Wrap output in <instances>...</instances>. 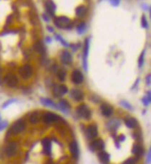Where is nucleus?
I'll list each match as a JSON object with an SVG mask.
<instances>
[{"label":"nucleus","mask_w":151,"mask_h":164,"mask_svg":"<svg viewBox=\"0 0 151 164\" xmlns=\"http://www.w3.org/2000/svg\"><path fill=\"white\" fill-rule=\"evenodd\" d=\"M54 25L60 29H68L71 26V20L67 17H58L54 19Z\"/></svg>","instance_id":"1"},{"label":"nucleus","mask_w":151,"mask_h":164,"mask_svg":"<svg viewBox=\"0 0 151 164\" xmlns=\"http://www.w3.org/2000/svg\"><path fill=\"white\" fill-rule=\"evenodd\" d=\"M25 126H26V125H25V122H24V121H22V120H18L17 122H15V123L13 124V126H11L10 131H11L13 134L17 135V134H19V133L22 132V131L25 129Z\"/></svg>","instance_id":"2"},{"label":"nucleus","mask_w":151,"mask_h":164,"mask_svg":"<svg viewBox=\"0 0 151 164\" xmlns=\"http://www.w3.org/2000/svg\"><path fill=\"white\" fill-rule=\"evenodd\" d=\"M77 113L80 117H82V118H85V119H88V118H90V111L88 108V106H86L85 104L79 105L77 108Z\"/></svg>","instance_id":"3"},{"label":"nucleus","mask_w":151,"mask_h":164,"mask_svg":"<svg viewBox=\"0 0 151 164\" xmlns=\"http://www.w3.org/2000/svg\"><path fill=\"white\" fill-rule=\"evenodd\" d=\"M19 75L22 79H29L32 75V67L30 65H25L19 69Z\"/></svg>","instance_id":"4"},{"label":"nucleus","mask_w":151,"mask_h":164,"mask_svg":"<svg viewBox=\"0 0 151 164\" xmlns=\"http://www.w3.org/2000/svg\"><path fill=\"white\" fill-rule=\"evenodd\" d=\"M42 121L46 124H51L54 122H56L59 120V116L57 114H54L53 112H46L41 116Z\"/></svg>","instance_id":"5"},{"label":"nucleus","mask_w":151,"mask_h":164,"mask_svg":"<svg viewBox=\"0 0 151 164\" xmlns=\"http://www.w3.org/2000/svg\"><path fill=\"white\" fill-rule=\"evenodd\" d=\"M5 82L6 84L10 87V88H15L17 85H18V78L15 76V75H11V74H8L6 76L5 78Z\"/></svg>","instance_id":"6"},{"label":"nucleus","mask_w":151,"mask_h":164,"mask_svg":"<svg viewBox=\"0 0 151 164\" xmlns=\"http://www.w3.org/2000/svg\"><path fill=\"white\" fill-rule=\"evenodd\" d=\"M17 149H18L17 144H16L15 142H10V143L8 144V146L6 147V149H5L6 154H7L8 157H12V156H14V155L16 154Z\"/></svg>","instance_id":"7"},{"label":"nucleus","mask_w":151,"mask_h":164,"mask_svg":"<svg viewBox=\"0 0 151 164\" xmlns=\"http://www.w3.org/2000/svg\"><path fill=\"white\" fill-rule=\"evenodd\" d=\"M86 135H87L88 138L92 139L98 136V128L96 126H89L87 130H86Z\"/></svg>","instance_id":"8"},{"label":"nucleus","mask_w":151,"mask_h":164,"mask_svg":"<svg viewBox=\"0 0 151 164\" xmlns=\"http://www.w3.org/2000/svg\"><path fill=\"white\" fill-rule=\"evenodd\" d=\"M89 48H90V39H87L85 41V47H84V55H83V65L84 68L87 70V58L89 55Z\"/></svg>","instance_id":"9"},{"label":"nucleus","mask_w":151,"mask_h":164,"mask_svg":"<svg viewBox=\"0 0 151 164\" xmlns=\"http://www.w3.org/2000/svg\"><path fill=\"white\" fill-rule=\"evenodd\" d=\"M83 79H84L83 75L79 70H74L72 73V81L75 84H80L83 81Z\"/></svg>","instance_id":"10"},{"label":"nucleus","mask_w":151,"mask_h":164,"mask_svg":"<svg viewBox=\"0 0 151 164\" xmlns=\"http://www.w3.org/2000/svg\"><path fill=\"white\" fill-rule=\"evenodd\" d=\"M70 95H71V97H72L75 101H77V102H80V101H82L83 98H84L83 92H82L80 89H72Z\"/></svg>","instance_id":"11"},{"label":"nucleus","mask_w":151,"mask_h":164,"mask_svg":"<svg viewBox=\"0 0 151 164\" xmlns=\"http://www.w3.org/2000/svg\"><path fill=\"white\" fill-rule=\"evenodd\" d=\"M67 91H68L67 87L64 86V85H59V86H56V87L54 88V94H55L57 97H60V96L64 95Z\"/></svg>","instance_id":"12"},{"label":"nucleus","mask_w":151,"mask_h":164,"mask_svg":"<svg viewBox=\"0 0 151 164\" xmlns=\"http://www.w3.org/2000/svg\"><path fill=\"white\" fill-rule=\"evenodd\" d=\"M100 109H101V112L104 116L109 117L113 113V108L112 106H110L109 104H102Z\"/></svg>","instance_id":"13"},{"label":"nucleus","mask_w":151,"mask_h":164,"mask_svg":"<svg viewBox=\"0 0 151 164\" xmlns=\"http://www.w3.org/2000/svg\"><path fill=\"white\" fill-rule=\"evenodd\" d=\"M61 61H62V63L64 64V65H69V64H71V62H72V56H71L70 53L67 52V51L63 52L62 55H61Z\"/></svg>","instance_id":"14"},{"label":"nucleus","mask_w":151,"mask_h":164,"mask_svg":"<svg viewBox=\"0 0 151 164\" xmlns=\"http://www.w3.org/2000/svg\"><path fill=\"white\" fill-rule=\"evenodd\" d=\"M90 149L92 150H97V149H104V143L101 139L94 140L90 143Z\"/></svg>","instance_id":"15"},{"label":"nucleus","mask_w":151,"mask_h":164,"mask_svg":"<svg viewBox=\"0 0 151 164\" xmlns=\"http://www.w3.org/2000/svg\"><path fill=\"white\" fill-rule=\"evenodd\" d=\"M41 143H42V148H44V152L46 155H49L51 153V140L46 137L42 140Z\"/></svg>","instance_id":"16"},{"label":"nucleus","mask_w":151,"mask_h":164,"mask_svg":"<svg viewBox=\"0 0 151 164\" xmlns=\"http://www.w3.org/2000/svg\"><path fill=\"white\" fill-rule=\"evenodd\" d=\"M45 8H46V10H47L48 14H50V15L53 16V15L54 14L55 10H56V6H55V4L52 1V0H48V1L46 2V4H45Z\"/></svg>","instance_id":"17"},{"label":"nucleus","mask_w":151,"mask_h":164,"mask_svg":"<svg viewBox=\"0 0 151 164\" xmlns=\"http://www.w3.org/2000/svg\"><path fill=\"white\" fill-rule=\"evenodd\" d=\"M69 150H70L71 154L73 155V157H74L75 159H77V158L78 157V146H77V144L76 141H73V142L70 143V145H69Z\"/></svg>","instance_id":"18"},{"label":"nucleus","mask_w":151,"mask_h":164,"mask_svg":"<svg viewBox=\"0 0 151 164\" xmlns=\"http://www.w3.org/2000/svg\"><path fill=\"white\" fill-rule=\"evenodd\" d=\"M41 116H42V115H41L39 112H32V113L31 114V116H30V122H31V124H37V123L41 120Z\"/></svg>","instance_id":"19"},{"label":"nucleus","mask_w":151,"mask_h":164,"mask_svg":"<svg viewBox=\"0 0 151 164\" xmlns=\"http://www.w3.org/2000/svg\"><path fill=\"white\" fill-rule=\"evenodd\" d=\"M125 125H126V126L127 127H129V128H136V126H137V121L135 119V118H127L126 120H125Z\"/></svg>","instance_id":"20"},{"label":"nucleus","mask_w":151,"mask_h":164,"mask_svg":"<svg viewBox=\"0 0 151 164\" xmlns=\"http://www.w3.org/2000/svg\"><path fill=\"white\" fill-rule=\"evenodd\" d=\"M86 12H87V8L85 6H79L77 9H76V15L79 18H82L85 16Z\"/></svg>","instance_id":"21"},{"label":"nucleus","mask_w":151,"mask_h":164,"mask_svg":"<svg viewBox=\"0 0 151 164\" xmlns=\"http://www.w3.org/2000/svg\"><path fill=\"white\" fill-rule=\"evenodd\" d=\"M119 126H120V121L117 119H113V120L110 121L109 124H108V128L110 130H116Z\"/></svg>","instance_id":"22"},{"label":"nucleus","mask_w":151,"mask_h":164,"mask_svg":"<svg viewBox=\"0 0 151 164\" xmlns=\"http://www.w3.org/2000/svg\"><path fill=\"white\" fill-rule=\"evenodd\" d=\"M99 159H100V161H102L103 163H108V162H109V160H110V155L108 154L107 152L102 151V152H100V153L99 154Z\"/></svg>","instance_id":"23"},{"label":"nucleus","mask_w":151,"mask_h":164,"mask_svg":"<svg viewBox=\"0 0 151 164\" xmlns=\"http://www.w3.org/2000/svg\"><path fill=\"white\" fill-rule=\"evenodd\" d=\"M34 49H35L37 52H39V53H44V52L45 51L44 46V44H42L41 42H37L35 43V45H34Z\"/></svg>","instance_id":"24"},{"label":"nucleus","mask_w":151,"mask_h":164,"mask_svg":"<svg viewBox=\"0 0 151 164\" xmlns=\"http://www.w3.org/2000/svg\"><path fill=\"white\" fill-rule=\"evenodd\" d=\"M41 102L44 103V105H46V106H50V107H52V108H57V106L55 105V103H54L53 101L49 100V99H41Z\"/></svg>","instance_id":"25"},{"label":"nucleus","mask_w":151,"mask_h":164,"mask_svg":"<svg viewBox=\"0 0 151 164\" xmlns=\"http://www.w3.org/2000/svg\"><path fill=\"white\" fill-rule=\"evenodd\" d=\"M59 104H60L61 109L64 110V111H67V110L69 109V104H68V102H67L66 100H61L60 102H59Z\"/></svg>","instance_id":"26"},{"label":"nucleus","mask_w":151,"mask_h":164,"mask_svg":"<svg viewBox=\"0 0 151 164\" xmlns=\"http://www.w3.org/2000/svg\"><path fill=\"white\" fill-rule=\"evenodd\" d=\"M133 152H134V154H136V156H142L143 153H144V150H143L142 147H140V146H135Z\"/></svg>","instance_id":"27"},{"label":"nucleus","mask_w":151,"mask_h":164,"mask_svg":"<svg viewBox=\"0 0 151 164\" xmlns=\"http://www.w3.org/2000/svg\"><path fill=\"white\" fill-rule=\"evenodd\" d=\"M77 32H78L79 34L84 33V32H85V31H86V24H85L84 22H81L80 24L77 26Z\"/></svg>","instance_id":"28"},{"label":"nucleus","mask_w":151,"mask_h":164,"mask_svg":"<svg viewBox=\"0 0 151 164\" xmlns=\"http://www.w3.org/2000/svg\"><path fill=\"white\" fill-rule=\"evenodd\" d=\"M58 78L61 81H63L64 79V78H66V73H64V71H63V70H61V71L58 73Z\"/></svg>","instance_id":"29"},{"label":"nucleus","mask_w":151,"mask_h":164,"mask_svg":"<svg viewBox=\"0 0 151 164\" xmlns=\"http://www.w3.org/2000/svg\"><path fill=\"white\" fill-rule=\"evenodd\" d=\"M141 22H142V27H143V28H147V21H146V18L145 16L142 17Z\"/></svg>","instance_id":"30"},{"label":"nucleus","mask_w":151,"mask_h":164,"mask_svg":"<svg viewBox=\"0 0 151 164\" xmlns=\"http://www.w3.org/2000/svg\"><path fill=\"white\" fill-rule=\"evenodd\" d=\"M144 57H145V51L141 54V55L139 57V67H141L144 64Z\"/></svg>","instance_id":"31"},{"label":"nucleus","mask_w":151,"mask_h":164,"mask_svg":"<svg viewBox=\"0 0 151 164\" xmlns=\"http://www.w3.org/2000/svg\"><path fill=\"white\" fill-rule=\"evenodd\" d=\"M123 164H136V160L134 159H128L123 162Z\"/></svg>","instance_id":"32"},{"label":"nucleus","mask_w":151,"mask_h":164,"mask_svg":"<svg viewBox=\"0 0 151 164\" xmlns=\"http://www.w3.org/2000/svg\"><path fill=\"white\" fill-rule=\"evenodd\" d=\"M110 2L113 6H118L120 3V0H110Z\"/></svg>","instance_id":"33"},{"label":"nucleus","mask_w":151,"mask_h":164,"mask_svg":"<svg viewBox=\"0 0 151 164\" xmlns=\"http://www.w3.org/2000/svg\"><path fill=\"white\" fill-rule=\"evenodd\" d=\"M143 102H144L145 105H147V104L149 103V102H150V97H149V94H148V96H147L146 98H145V99L143 100Z\"/></svg>","instance_id":"34"},{"label":"nucleus","mask_w":151,"mask_h":164,"mask_svg":"<svg viewBox=\"0 0 151 164\" xmlns=\"http://www.w3.org/2000/svg\"><path fill=\"white\" fill-rule=\"evenodd\" d=\"M7 125H8L7 122H4V123H2V124H0V131H1L2 129H4V128L6 127Z\"/></svg>","instance_id":"35"},{"label":"nucleus","mask_w":151,"mask_h":164,"mask_svg":"<svg viewBox=\"0 0 151 164\" xmlns=\"http://www.w3.org/2000/svg\"><path fill=\"white\" fill-rule=\"evenodd\" d=\"M121 103H122V105H123V106H125V107H126V108H128V109H132L131 105H128V103H126L125 102H122Z\"/></svg>","instance_id":"36"},{"label":"nucleus","mask_w":151,"mask_h":164,"mask_svg":"<svg viewBox=\"0 0 151 164\" xmlns=\"http://www.w3.org/2000/svg\"><path fill=\"white\" fill-rule=\"evenodd\" d=\"M124 139H125V136H121L119 137V140H120L121 142H123Z\"/></svg>","instance_id":"37"},{"label":"nucleus","mask_w":151,"mask_h":164,"mask_svg":"<svg viewBox=\"0 0 151 164\" xmlns=\"http://www.w3.org/2000/svg\"><path fill=\"white\" fill-rule=\"evenodd\" d=\"M146 83H147V85L150 84V76H149V75L146 77Z\"/></svg>","instance_id":"38"},{"label":"nucleus","mask_w":151,"mask_h":164,"mask_svg":"<svg viewBox=\"0 0 151 164\" xmlns=\"http://www.w3.org/2000/svg\"><path fill=\"white\" fill-rule=\"evenodd\" d=\"M149 160H150V151H148V155H147V162L149 163Z\"/></svg>","instance_id":"39"},{"label":"nucleus","mask_w":151,"mask_h":164,"mask_svg":"<svg viewBox=\"0 0 151 164\" xmlns=\"http://www.w3.org/2000/svg\"><path fill=\"white\" fill-rule=\"evenodd\" d=\"M44 19H45L46 21H49V20H50V18H48L46 17V15H45V14L44 15Z\"/></svg>","instance_id":"40"},{"label":"nucleus","mask_w":151,"mask_h":164,"mask_svg":"<svg viewBox=\"0 0 151 164\" xmlns=\"http://www.w3.org/2000/svg\"><path fill=\"white\" fill-rule=\"evenodd\" d=\"M47 30H49V32H53V28H52V27H49V26H48V27H47Z\"/></svg>","instance_id":"41"}]
</instances>
